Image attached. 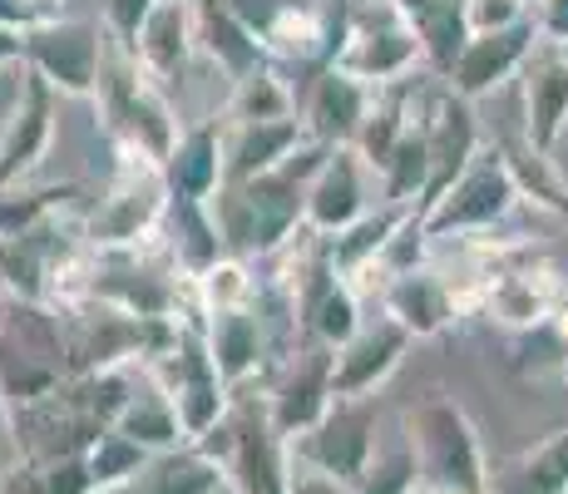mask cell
<instances>
[{
  "label": "cell",
  "instance_id": "d6a6232c",
  "mask_svg": "<svg viewBox=\"0 0 568 494\" xmlns=\"http://www.w3.org/2000/svg\"><path fill=\"white\" fill-rule=\"evenodd\" d=\"M84 460H90V475H94V490H129L134 485V475L149 465V450L139 441H129L124 431H100L84 450Z\"/></svg>",
  "mask_w": 568,
  "mask_h": 494
},
{
  "label": "cell",
  "instance_id": "2e32d148",
  "mask_svg": "<svg viewBox=\"0 0 568 494\" xmlns=\"http://www.w3.org/2000/svg\"><path fill=\"white\" fill-rule=\"evenodd\" d=\"M287 445H297L316 465H326L346 485H356L371 470V460H376V395H366V401H332V411L307 435H297Z\"/></svg>",
  "mask_w": 568,
  "mask_h": 494
},
{
  "label": "cell",
  "instance_id": "d6986e66",
  "mask_svg": "<svg viewBox=\"0 0 568 494\" xmlns=\"http://www.w3.org/2000/svg\"><path fill=\"white\" fill-rule=\"evenodd\" d=\"M519 80H524V144L544 153V159H554L568 134V50L539 46L519 70Z\"/></svg>",
  "mask_w": 568,
  "mask_h": 494
},
{
  "label": "cell",
  "instance_id": "4dcf8cb0",
  "mask_svg": "<svg viewBox=\"0 0 568 494\" xmlns=\"http://www.w3.org/2000/svg\"><path fill=\"white\" fill-rule=\"evenodd\" d=\"M193 302L199 312H233V306H253L257 302V278H253V262L237 258V252H223L213 268H203L193 278Z\"/></svg>",
  "mask_w": 568,
  "mask_h": 494
},
{
  "label": "cell",
  "instance_id": "ac0fdd59",
  "mask_svg": "<svg viewBox=\"0 0 568 494\" xmlns=\"http://www.w3.org/2000/svg\"><path fill=\"white\" fill-rule=\"evenodd\" d=\"M534 50H539V30H534V20H524V26H515V30H495V36H469L465 50L455 54L445 84L475 104V99L495 94L499 84L515 80L524 64H529Z\"/></svg>",
  "mask_w": 568,
  "mask_h": 494
},
{
  "label": "cell",
  "instance_id": "d4e9b609",
  "mask_svg": "<svg viewBox=\"0 0 568 494\" xmlns=\"http://www.w3.org/2000/svg\"><path fill=\"white\" fill-rule=\"evenodd\" d=\"M227 485V470L203 445H179L149 455V465L134 475L129 494H217Z\"/></svg>",
  "mask_w": 568,
  "mask_h": 494
},
{
  "label": "cell",
  "instance_id": "4fadbf2b",
  "mask_svg": "<svg viewBox=\"0 0 568 494\" xmlns=\"http://www.w3.org/2000/svg\"><path fill=\"white\" fill-rule=\"evenodd\" d=\"M54 104H60V94L26 64L10 119L0 129V189H16V183L36 179V169L45 163V153L54 144Z\"/></svg>",
  "mask_w": 568,
  "mask_h": 494
},
{
  "label": "cell",
  "instance_id": "3957f363",
  "mask_svg": "<svg viewBox=\"0 0 568 494\" xmlns=\"http://www.w3.org/2000/svg\"><path fill=\"white\" fill-rule=\"evenodd\" d=\"M94 104H100L109 144L149 153L154 163L169 159L173 144H179V134H183L179 109H173L169 90H163V84L124 46H109V60H104Z\"/></svg>",
  "mask_w": 568,
  "mask_h": 494
},
{
  "label": "cell",
  "instance_id": "1f68e13d",
  "mask_svg": "<svg viewBox=\"0 0 568 494\" xmlns=\"http://www.w3.org/2000/svg\"><path fill=\"white\" fill-rule=\"evenodd\" d=\"M297 104H292V90L272 64L233 80V99H227V124H253V119H292Z\"/></svg>",
  "mask_w": 568,
  "mask_h": 494
},
{
  "label": "cell",
  "instance_id": "f1b7e54d",
  "mask_svg": "<svg viewBox=\"0 0 568 494\" xmlns=\"http://www.w3.org/2000/svg\"><path fill=\"white\" fill-rule=\"evenodd\" d=\"M415 109L420 104H410V80L376 90V99H371V109L362 119V134H356V144H352L371 163V173L386 169V159L396 153V144L406 139V129L415 124Z\"/></svg>",
  "mask_w": 568,
  "mask_h": 494
},
{
  "label": "cell",
  "instance_id": "74e56055",
  "mask_svg": "<svg viewBox=\"0 0 568 494\" xmlns=\"http://www.w3.org/2000/svg\"><path fill=\"white\" fill-rule=\"evenodd\" d=\"M534 0H465V26L469 36H495V30H515L529 20Z\"/></svg>",
  "mask_w": 568,
  "mask_h": 494
},
{
  "label": "cell",
  "instance_id": "7dc6e473",
  "mask_svg": "<svg viewBox=\"0 0 568 494\" xmlns=\"http://www.w3.org/2000/svg\"><path fill=\"white\" fill-rule=\"evenodd\" d=\"M217 494H237V490H227V485H223V490H217Z\"/></svg>",
  "mask_w": 568,
  "mask_h": 494
},
{
  "label": "cell",
  "instance_id": "b9f144b4",
  "mask_svg": "<svg viewBox=\"0 0 568 494\" xmlns=\"http://www.w3.org/2000/svg\"><path fill=\"white\" fill-rule=\"evenodd\" d=\"M40 10L36 6H26V0H0V26H10V30H36L40 26Z\"/></svg>",
  "mask_w": 568,
  "mask_h": 494
},
{
  "label": "cell",
  "instance_id": "7a4b0ae2",
  "mask_svg": "<svg viewBox=\"0 0 568 494\" xmlns=\"http://www.w3.org/2000/svg\"><path fill=\"white\" fill-rule=\"evenodd\" d=\"M406 450L415 460V485L440 494H489V460L475 421L455 395L435 391L406 411Z\"/></svg>",
  "mask_w": 568,
  "mask_h": 494
},
{
  "label": "cell",
  "instance_id": "9c48e42d",
  "mask_svg": "<svg viewBox=\"0 0 568 494\" xmlns=\"http://www.w3.org/2000/svg\"><path fill=\"white\" fill-rule=\"evenodd\" d=\"M332 346L322 342H297L287 361H282L277 381L267 386L262 395V405H267V421L272 431L282 435V441H297V435H307L316 421H322L326 411H332Z\"/></svg>",
  "mask_w": 568,
  "mask_h": 494
},
{
  "label": "cell",
  "instance_id": "83f0119b",
  "mask_svg": "<svg viewBox=\"0 0 568 494\" xmlns=\"http://www.w3.org/2000/svg\"><path fill=\"white\" fill-rule=\"evenodd\" d=\"M163 228H169V252L173 262H179L189 278H199L203 268H213L217 258L227 252L223 233H217V218L207 203H193V198H173L169 218H163Z\"/></svg>",
  "mask_w": 568,
  "mask_h": 494
},
{
  "label": "cell",
  "instance_id": "f35d334b",
  "mask_svg": "<svg viewBox=\"0 0 568 494\" xmlns=\"http://www.w3.org/2000/svg\"><path fill=\"white\" fill-rule=\"evenodd\" d=\"M154 6H159V0H104L109 40H114V46H124V50H134L139 30H144V20L154 16Z\"/></svg>",
  "mask_w": 568,
  "mask_h": 494
},
{
  "label": "cell",
  "instance_id": "ffe728a7",
  "mask_svg": "<svg viewBox=\"0 0 568 494\" xmlns=\"http://www.w3.org/2000/svg\"><path fill=\"white\" fill-rule=\"evenodd\" d=\"M199 46H203L199 6H193V0H159L154 16L144 20V30H139V40H134L129 54L154 74L163 90H173V84L189 74V60H193Z\"/></svg>",
  "mask_w": 568,
  "mask_h": 494
},
{
  "label": "cell",
  "instance_id": "e575fe53",
  "mask_svg": "<svg viewBox=\"0 0 568 494\" xmlns=\"http://www.w3.org/2000/svg\"><path fill=\"white\" fill-rule=\"evenodd\" d=\"M505 159H509V169H515V183H519L524 198H534V203H544V208H554L559 218H568V189H564L559 173H554V159L534 153L529 144H524V153L505 149Z\"/></svg>",
  "mask_w": 568,
  "mask_h": 494
},
{
  "label": "cell",
  "instance_id": "9a60e30c",
  "mask_svg": "<svg viewBox=\"0 0 568 494\" xmlns=\"http://www.w3.org/2000/svg\"><path fill=\"white\" fill-rule=\"evenodd\" d=\"M371 193L381 198L376 173H371V163L362 159V153H356L352 144L326 149L322 169H316L312 183H307V228L316 238L346 233L356 218L371 213Z\"/></svg>",
  "mask_w": 568,
  "mask_h": 494
},
{
  "label": "cell",
  "instance_id": "d590c367",
  "mask_svg": "<svg viewBox=\"0 0 568 494\" xmlns=\"http://www.w3.org/2000/svg\"><path fill=\"white\" fill-rule=\"evenodd\" d=\"M282 494H352L342 475H332L326 465H316L312 455H302L297 445H287V465H282Z\"/></svg>",
  "mask_w": 568,
  "mask_h": 494
},
{
  "label": "cell",
  "instance_id": "6da1fadb",
  "mask_svg": "<svg viewBox=\"0 0 568 494\" xmlns=\"http://www.w3.org/2000/svg\"><path fill=\"white\" fill-rule=\"evenodd\" d=\"M322 159L326 144L312 139L282 169H267L243 183H223V193L207 208H213L227 252L253 262V258H272L282 243H292L307 228V183L322 169Z\"/></svg>",
  "mask_w": 568,
  "mask_h": 494
},
{
  "label": "cell",
  "instance_id": "484cf974",
  "mask_svg": "<svg viewBox=\"0 0 568 494\" xmlns=\"http://www.w3.org/2000/svg\"><path fill=\"white\" fill-rule=\"evenodd\" d=\"M114 431H124L129 441H139V445L149 450V455H159V450H179V445H189L179 411H173V401L163 395L159 381L149 376V366L139 371V381H134V391H129L124 411L114 415Z\"/></svg>",
  "mask_w": 568,
  "mask_h": 494
},
{
  "label": "cell",
  "instance_id": "7402d4cb",
  "mask_svg": "<svg viewBox=\"0 0 568 494\" xmlns=\"http://www.w3.org/2000/svg\"><path fill=\"white\" fill-rule=\"evenodd\" d=\"M163 179L173 198H193V203H213L227 183V159H223V119H199L183 124L179 144L163 159Z\"/></svg>",
  "mask_w": 568,
  "mask_h": 494
},
{
  "label": "cell",
  "instance_id": "5b68a950",
  "mask_svg": "<svg viewBox=\"0 0 568 494\" xmlns=\"http://www.w3.org/2000/svg\"><path fill=\"white\" fill-rule=\"evenodd\" d=\"M119 169L109 183L104 203L90 213L84 223V243L94 252H129V248H149L163 233V218L173 208L169 179H163V163H154L149 153L134 149H114Z\"/></svg>",
  "mask_w": 568,
  "mask_h": 494
},
{
  "label": "cell",
  "instance_id": "836d02e7",
  "mask_svg": "<svg viewBox=\"0 0 568 494\" xmlns=\"http://www.w3.org/2000/svg\"><path fill=\"white\" fill-rule=\"evenodd\" d=\"M74 198V183H50V189H30V183H16V189H0V238H20L36 223L64 213V203Z\"/></svg>",
  "mask_w": 568,
  "mask_h": 494
},
{
  "label": "cell",
  "instance_id": "c3c4849f",
  "mask_svg": "<svg viewBox=\"0 0 568 494\" xmlns=\"http://www.w3.org/2000/svg\"><path fill=\"white\" fill-rule=\"evenodd\" d=\"M104 494H129V490H104Z\"/></svg>",
  "mask_w": 568,
  "mask_h": 494
},
{
  "label": "cell",
  "instance_id": "277c9868",
  "mask_svg": "<svg viewBox=\"0 0 568 494\" xmlns=\"http://www.w3.org/2000/svg\"><path fill=\"white\" fill-rule=\"evenodd\" d=\"M326 64H336L371 90H386V84H406L420 70L425 46L396 0H362V6H352L346 26L336 30Z\"/></svg>",
  "mask_w": 568,
  "mask_h": 494
},
{
  "label": "cell",
  "instance_id": "7c38bea8",
  "mask_svg": "<svg viewBox=\"0 0 568 494\" xmlns=\"http://www.w3.org/2000/svg\"><path fill=\"white\" fill-rule=\"evenodd\" d=\"M420 119H425V144H430V183H425V198L415 203V213H425V208L479 159V149H485L475 104L455 94L450 84H440V90L425 99Z\"/></svg>",
  "mask_w": 568,
  "mask_h": 494
},
{
  "label": "cell",
  "instance_id": "44dd1931",
  "mask_svg": "<svg viewBox=\"0 0 568 494\" xmlns=\"http://www.w3.org/2000/svg\"><path fill=\"white\" fill-rule=\"evenodd\" d=\"M203 342L213 351L217 371L233 391H243L253 376L267 371L272 342H267V316L262 306H233V312H207L203 316Z\"/></svg>",
  "mask_w": 568,
  "mask_h": 494
},
{
  "label": "cell",
  "instance_id": "ab89813d",
  "mask_svg": "<svg viewBox=\"0 0 568 494\" xmlns=\"http://www.w3.org/2000/svg\"><path fill=\"white\" fill-rule=\"evenodd\" d=\"M529 20H534V30H539V46L568 50V0H534Z\"/></svg>",
  "mask_w": 568,
  "mask_h": 494
},
{
  "label": "cell",
  "instance_id": "ba28073f",
  "mask_svg": "<svg viewBox=\"0 0 568 494\" xmlns=\"http://www.w3.org/2000/svg\"><path fill=\"white\" fill-rule=\"evenodd\" d=\"M109 60L104 20H70L54 16L26 30V64L50 84L60 99H94Z\"/></svg>",
  "mask_w": 568,
  "mask_h": 494
},
{
  "label": "cell",
  "instance_id": "4316f807",
  "mask_svg": "<svg viewBox=\"0 0 568 494\" xmlns=\"http://www.w3.org/2000/svg\"><path fill=\"white\" fill-rule=\"evenodd\" d=\"M253 36L262 40L267 60H322L332 54L326 20L316 16L307 0H282L267 10V20H253Z\"/></svg>",
  "mask_w": 568,
  "mask_h": 494
},
{
  "label": "cell",
  "instance_id": "60d3db41",
  "mask_svg": "<svg viewBox=\"0 0 568 494\" xmlns=\"http://www.w3.org/2000/svg\"><path fill=\"white\" fill-rule=\"evenodd\" d=\"M20 465H26V460H20V441H16V411H10V401L0 395V485H6Z\"/></svg>",
  "mask_w": 568,
  "mask_h": 494
},
{
  "label": "cell",
  "instance_id": "cb8c5ba5",
  "mask_svg": "<svg viewBox=\"0 0 568 494\" xmlns=\"http://www.w3.org/2000/svg\"><path fill=\"white\" fill-rule=\"evenodd\" d=\"M371 99H376L371 84L352 80V74H342L336 64H326V70L312 80L307 109H302V124H307V134L316 139V144H326V149L356 144Z\"/></svg>",
  "mask_w": 568,
  "mask_h": 494
},
{
  "label": "cell",
  "instance_id": "f546056e",
  "mask_svg": "<svg viewBox=\"0 0 568 494\" xmlns=\"http://www.w3.org/2000/svg\"><path fill=\"white\" fill-rule=\"evenodd\" d=\"M489 494H568V431L524 450L499 475H489Z\"/></svg>",
  "mask_w": 568,
  "mask_h": 494
},
{
  "label": "cell",
  "instance_id": "8d00e7d4",
  "mask_svg": "<svg viewBox=\"0 0 568 494\" xmlns=\"http://www.w3.org/2000/svg\"><path fill=\"white\" fill-rule=\"evenodd\" d=\"M410 485H415L410 450H396V455H381L376 450V460H371V470L352 485V494H410Z\"/></svg>",
  "mask_w": 568,
  "mask_h": 494
},
{
  "label": "cell",
  "instance_id": "ee69618b",
  "mask_svg": "<svg viewBox=\"0 0 568 494\" xmlns=\"http://www.w3.org/2000/svg\"><path fill=\"white\" fill-rule=\"evenodd\" d=\"M6 316H10V302H6V296H0V332H6Z\"/></svg>",
  "mask_w": 568,
  "mask_h": 494
},
{
  "label": "cell",
  "instance_id": "8fae6325",
  "mask_svg": "<svg viewBox=\"0 0 568 494\" xmlns=\"http://www.w3.org/2000/svg\"><path fill=\"white\" fill-rule=\"evenodd\" d=\"M568 306V288L549 262H519V268H495L479 292V312L505 332H539L554 326Z\"/></svg>",
  "mask_w": 568,
  "mask_h": 494
},
{
  "label": "cell",
  "instance_id": "5bb4252c",
  "mask_svg": "<svg viewBox=\"0 0 568 494\" xmlns=\"http://www.w3.org/2000/svg\"><path fill=\"white\" fill-rule=\"evenodd\" d=\"M415 336L400 322H390L386 312L366 316L332 356V395L336 401H366L396 376V366L406 361Z\"/></svg>",
  "mask_w": 568,
  "mask_h": 494
},
{
  "label": "cell",
  "instance_id": "7bdbcfd3",
  "mask_svg": "<svg viewBox=\"0 0 568 494\" xmlns=\"http://www.w3.org/2000/svg\"><path fill=\"white\" fill-rule=\"evenodd\" d=\"M10 64H26V30L0 26V70H10Z\"/></svg>",
  "mask_w": 568,
  "mask_h": 494
},
{
  "label": "cell",
  "instance_id": "e0dca14e",
  "mask_svg": "<svg viewBox=\"0 0 568 494\" xmlns=\"http://www.w3.org/2000/svg\"><path fill=\"white\" fill-rule=\"evenodd\" d=\"M381 312L406 326L415 342H430V336L450 332L455 316L465 312V302H460V288H455L440 268L415 262V268H400L386 278V288H381Z\"/></svg>",
  "mask_w": 568,
  "mask_h": 494
},
{
  "label": "cell",
  "instance_id": "bcb514c9",
  "mask_svg": "<svg viewBox=\"0 0 568 494\" xmlns=\"http://www.w3.org/2000/svg\"><path fill=\"white\" fill-rule=\"evenodd\" d=\"M564 386H568V351H564Z\"/></svg>",
  "mask_w": 568,
  "mask_h": 494
},
{
  "label": "cell",
  "instance_id": "8992f818",
  "mask_svg": "<svg viewBox=\"0 0 568 494\" xmlns=\"http://www.w3.org/2000/svg\"><path fill=\"white\" fill-rule=\"evenodd\" d=\"M199 316L203 312L183 316L173 346L163 351V356L149 361V376H154L163 386V395L173 401L189 445H199L203 435H213L217 425L233 415V386L223 381L213 351H207V342H203V322H199Z\"/></svg>",
  "mask_w": 568,
  "mask_h": 494
},
{
  "label": "cell",
  "instance_id": "f6af8a7d",
  "mask_svg": "<svg viewBox=\"0 0 568 494\" xmlns=\"http://www.w3.org/2000/svg\"><path fill=\"white\" fill-rule=\"evenodd\" d=\"M410 494H440V490H425V485H410Z\"/></svg>",
  "mask_w": 568,
  "mask_h": 494
},
{
  "label": "cell",
  "instance_id": "52a82bcc",
  "mask_svg": "<svg viewBox=\"0 0 568 494\" xmlns=\"http://www.w3.org/2000/svg\"><path fill=\"white\" fill-rule=\"evenodd\" d=\"M519 183L515 169H509L505 149L485 144L479 159L469 163L460 179L450 183L440 198H435L425 213H415V228L425 233V243H440V238H479L495 233L509 213L519 208Z\"/></svg>",
  "mask_w": 568,
  "mask_h": 494
},
{
  "label": "cell",
  "instance_id": "30bf717a",
  "mask_svg": "<svg viewBox=\"0 0 568 494\" xmlns=\"http://www.w3.org/2000/svg\"><path fill=\"white\" fill-rule=\"evenodd\" d=\"M287 302H292V322H297V342H322L332 351L366 322L362 292L352 288L346 272H336L332 258H326V238H322V252H316L312 268L302 272V282L292 288Z\"/></svg>",
  "mask_w": 568,
  "mask_h": 494
},
{
  "label": "cell",
  "instance_id": "603a6c76",
  "mask_svg": "<svg viewBox=\"0 0 568 494\" xmlns=\"http://www.w3.org/2000/svg\"><path fill=\"white\" fill-rule=\"evenodd\" d=\"M302 144H312L302 114L292 119H253V124H227L223 119V159H227V183L257 179L267 169H282Z\"/></svg>",
  "mask_w": 568,
  "mask_h": 494
}]
</instances>
